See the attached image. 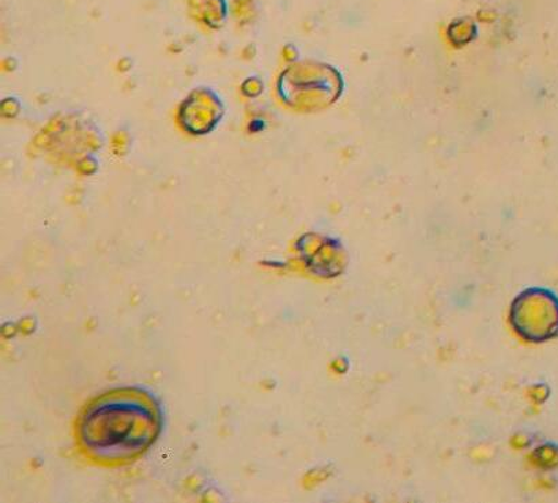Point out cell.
Segmentation results:
<instances>
[{
    "instance_id": "1",
    "label": "cell",
    "mask_w": 558,
    "mask_h": 503,
    "mask_svg": "<svg viewBox=\"0 0 558 503\" xmlns=\"http://www.w3.org/2000/svg\"><path fill=\"white\" fill-rule=\"evenodd\" d=\"M162 430L160 404L141 387H118L92 400L81 412L75 435L86 458L102 467H122L150 450Z\"/></svg>"
},
{
    "instance_id": "2",
    "label": "cell",
    "mask_w": 558,
    "mask_h": 503,
    "mask_svg": "<svg viewBox=\"0 0 558 503\" xmlns=\"http://www.w3.org/2000/svg\"><path fill=\"white\" fill-rule=\"evenodd\" d=\"M511 324L527 342L543 343L558 336V297L549 289L533 288L513 300Z\"/></svg>"
}]
</instances>
